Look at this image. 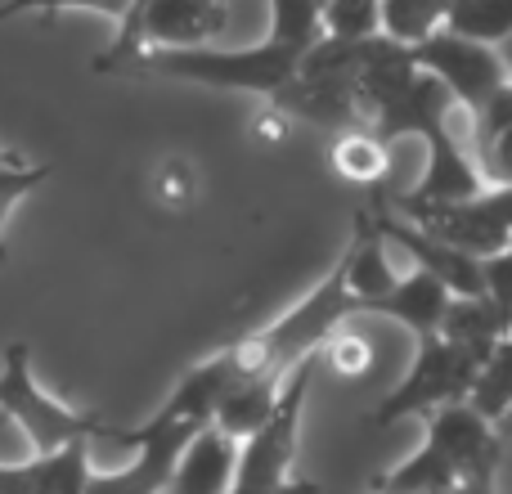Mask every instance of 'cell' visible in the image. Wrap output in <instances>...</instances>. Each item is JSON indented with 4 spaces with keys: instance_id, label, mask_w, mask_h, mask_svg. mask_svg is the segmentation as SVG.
Returning a JSON list of instances; mask_svg holds the SVG:
<instances>
[{
    "instance_id": "6da1fadb",
    "label": "cell",
    "mask_w": 512,
    "mask_h": 494,
    "mask_svg": "<svg viewBox=\"0 0 512 494\" xmlns=\"http://www.w3.org/2000/svg\"><path fill=\"white\" fill-rule=\"evenodd\" d=\"M499 459L495 423L481 418L468 400H454L427 414L423 450L405 459L391 477L378 481V494H436L454 486H486Z\"/></svg>"
},
{
    "instance_id": "7a4b0ae2",
    "label": "cell",
    "mask_w": 512,
    "mask_h": 494,
    "mask_svg": "<svg viewBox=\"0 0 512 494\" xmlns=\"http://www.w3.org/2000/svg\"><path fill=\"white\" fill-rule=\"evenodd\" d=\"M297 45L279 41L265 32L256 45H185V50H149L131 63L135 72H153V77H176L194 81V86H216V90H243V95L274 99L301 68Z\"/></svg>"
},
{
    "instance_id": "3957f363",
    "label": "cell",
    "mask_w": 512,
    "mask_h": 494,
    "mask_svg": "<svg viewBox=\"0 0 512 494\" xmlns=\"http://www.w3.org/2000/svg\"><path fill=\"white\" fill-rule=\"evenodd\" d=\"M351 315H355V301L346 292L342 265H333L288 315H279L274 324L256 328L248 337H239V355L248 364V378L252 373H292L310 355H319V346Z\"/></svg>"
},
{
    "instance_id": "277c9868",
    "label": "cell",
    "mask_w": 512,
    "mask_h": 494,
    "mask_svg": "<svg viewBox=\"0 0 512 494\" xmlns=\"http://www.w3.org/2000/svg\"><path fill=\"white\" fill-rule=\"evenodd\" d=\"M230 32L225 0H135L117 18V36L95 59V72L131 68L149 50H185V45H216Z\"/></svg>"
},
{
    "instance_id": "5b68a950",
    "label": "cell",
    "mask_w": 512,
    "mask_h": 494,
    "mask_svg": "<svg viewBox=\"0 0 512 494\" xmlns=\"http://www.w3.org/2000/svg\"><path fill=\"white\" fill-rule=\"evenodd\" d=\"M0 414L9 423L23 427V436L32 441L36 454H54L63 445L81 441V436H113V427L99 414L72 409L63 400H54L50 391L36 382L32 373V346L27 342H9L0 355Z\"/></svg>"
},
{
    "instance_id": "8992f818",
    "label": "cell",
    "mask_w": 512,
    "mask_h": 494,
    "mask_svg": "<svg viewBox=\"0 0 512 494\" xmlns=\"http://www.w3.org/2000/svg\"><path fill=\"white\" fill-rule=\"evenodd\" d=\"M477 369H481L477 355H468L463 346H454L450 337H441V333L423 337L414 364H409V373L396 382V391H387V400L373 409V423L387 427V423H400V418H414V414L427 418L441 405L468 400Z\"/></svg>"
},
{
    "instance_id": "52a82bcc",
    "label": "cell",
    "mask_w": 512,
    "mask_h": 494,
    "mask_svg": "<svg viewBox=\"0 0 512 494\" xmlns=\"http://www.w3.org/2000/svg\"><path fill=\"white\" fill-rule=\"evenodd\" d=\"M414 54H418L427 77L441 81L445 95L454 99V108L468 117L481 113V108L490 104V95L512 81L499 45L468 41V36L450 32V27H436L432 36H423V41L414 45Z\"/></svg>"
},
{
    "instance_id": "ba28073f",
    "label": "cell",
    "mask_w": 512,
    "mask_h": 494,
    "mask_svg": "<svg viewBox=\"0 0 512 494\" xmlns=\"http://www.w3.org/2000/svg\"><path fill=\"white\" fill-rule=\"evenodd\" d=\"M405 221L432 230L436 239L463 247L472 256H495L512 247V180H486L472 198L445 207H427Z\"/></svg>"
},
{
    "instance_id": "9c48e42d",
    "label": "cell",
    "mask_w": 512,
    "mask_h": 494,
    "mask_svg": "<svg viewBox=\"0 0 512 494\" xmlns=\"http://www.w3.org/2000/svg\"><path fill=\"white\" fill-rule=\"evenodd\" d=\"M239 450L243 441L230 436L225 427H198L180 450L167 494H230L234 472H239Z\"/></svg>"
},
{
    "instance_id": "30bf717a",
    "label": "cell",
    "mask_w": 512,
    "mask_h": 494,
    "mask_svg": "<svg viewBox=\"0 0 512 494\" xmlns=\"http://www.w3.org/2000/svg\"><path fill=\"white\" fill-rule=\"evenodd\" d=\"M337 265H342L346 292H351V301H355V315L378 306V301L400 283V274H405L391 265V239L382 234L378 216H369V212L360 216V230H355L351 247H346V256Z\"/></svg>"
},
{
    "instance_id": "8fae6325",
    "label": "cell",
    "mask_w": 512,
    "mask_h": 494,
    "mask_svg": "<svg viewBox=\"0 0 512 494\" xmlns=\"http://www.w3.org/2000/svg\"><path fill=\"white\" fill-rule=\"evenodd\" d=\"M450 301H454V292L445 288L436 274H427V270H418V265H414V270L400 274V283L378 301V306L369 310V315L396 319L400 328H409V333L423 342V337H436V333H441Z\"/></svg>"
},
{
    "instance_id": "7c38bea8",
    "label": "cell",
    "mask_w": 512,
    "mask_h": 494,
    "mask_svg": "<svg viewBox=\"0 0 512 494\" xmlns=\"http://www.w3.org/2000/svg\"><path fill=\"white\" fill-rule=\"evenodd\" d=\"M328 167L337 180L360 189H382L391 176V140L378 135L373 126H346L333 135V149H328Z\"/></svg>"
},
{
    "instance_id": "4fadbf2b",
    "label": "cell",
    "mask_w": 512,
    "mask_h": 494,
    "mask_svg": "<svg viewBox=\"0 0 512 494\" xmlns=\"http://www.w3.org/2000/svg\"><path fill=\"white\" fill-rule=\"evenodd\" d=\"M504 333H512V328L504 324V315H499L486 297H454L450 310H445V324H441V337H450L454 346H463V351L477 355V360H486Z\"/></svg>"
},
{
    "instance_id": "5bb4252c",
    "label": "cell",
    "mask_w": 512,
    "mask_h": 494,
    "mask_svg": "<svg viewBox=\"0 0 512 494\" xmlns=\"http://www.w3.org/2000/svg\"><path fill=\"white\" fill-rule=\"evenodd\" d=\"M149 198L158 212L167 216H189L203 198V171L189 153H167V158L153 162L149 171Z\"/></svg>"
},
{
    "instance_id": "9a60e30c",
    "label": "cell",
    "mask_w": 512,
    "mask_h": 494,
    "mask_svg": "<svg viewBox=\"0 0 512 494\" xmlns=\"http://www.w3.org/2000/svg\"><path fill=\"white\" fill-rule=\"evenodd\" d=\"M468 405L477 409L481 418H490L495 427L512 418V333L499 337V346L481 360L477 378H472V391H468Z\"/></svg>"
},
{
    "instance_id": "2e32d148",
    "label": "cell",
    "mask_w": 512,
    "mask_h": 494,
    "mask_svg": "<svg viewBox=\"0 0 512 494\" xmlns=\"http://www.w3.org/2000/svg\"><path fill=\"white\" fill-rule=\"evenodd\" d=\"M445 27L481 45L512 41V0H450Z\"/></svg>"
},
{
    "instance_id": "e0dca14e",
    "label": "cell",
    "mask_w": 512,
    "mask_h": 494,
    "mask_svg": "<svg viewBox=\"0 0 512 494\" xmlns=\"http://www.w3.org/2000/svg\"><path fill=\"white\" fill-rule=\"evenodd\" d=\"M445 9L450 0H382V32L405 45H418L436 27H445Z\"/></svg>"
},
{
    "instance_id": "ac0fdd59",
    "label": "cell",
    "mask_w": 512,
    "mask_h": 494,
    "mask_svg": "<svg viewBox=\"0 0 512 494\" xmlns=\"http://www.w3.org/2000/svg\"><path fill=\"white\" fill-rule=\"evenodd\" d=\"M50 180V167L45 162H23L14 153H0V265L9 261V247H5V221L36 185Z\"/></svg>"
},
{
    "instance_id": "d6986e66",
    "label": "cell",
    "mask_w": 512,
    "mask_h": 494,
    "mask_svg": "<svg viewBox=\"0 0 512 494\" xmlns=\"http://www.w3.org/2000/svg\"><path fill=\"white\" fill-rule=\"evenodd\" d=\"M382 32V0H324V36L369 41Z\"/></svg>"
},
{
    "instance_id": "ffe728a7",
    "label": "cell",
    "mask_w": 512,
    "mask_h": 494,
    "mask_svg": "<svg viewBox=\"0 0 512 494\" xmlns=\"http://www.w3.org/2000/svg\"><path fill=\"white\" fill-rule=\"evenodd\" d=\"M319 360H324L337 378H364V373L373 369V360H378V351H373V342L364 333L337 328V333L319 346Z\"/></svg>"
},
{
    "instance_id": "44dd1931",
    "label": "cell",
    "mask_w": 512,
    "mask_h": 494,
    "mask_svg": "<svg viewBox=\"0 0 512 494\" xmlns=\"http://www.w3.org/2000/svg\"><path fill=\"white\" fill-rule=\"evenodd\" d=\"M481 297L504 315V324L512 328V247L495 256H481Z\"/></svg>"
},
{
    "instance_id": "7402d4cb",
    "label": "cell",
    "mask_w": 512,
    "mask_h": 494,
    "mask_svg": "<svg viewBox=\"0 0 512 494\" xmlns=\"http://www.w3.org/2000/svg\"><path fill=\"white\" fill-rule=\"evenodd\" d=\"M472 153H477L486 180H512V126L499 135H490V140L472 144Z\"/></svg>"
},
{
    "instance_id": "603a6c76",
    "label": "cell",
    "mask_w": 512,
    "mask_h": 494,
    "mask_svg": "<svg viewBox=\"0 0 512 494\" xmlns=\"http://www.w3.org/2000/svg\"><path fill=\"white\" fill-rule=\"evenodd\" d=\"M288 131H292V117L283 113L279 104H270L265 113H256V122H252V140L265 144V149H270V144H283Z\"/></svg>"
},
{
    "instance_id": "cb8c5ba5",
    "label": "cell",
    "mask_w": 512,
    "mask_h": 494,
    "mask_svg": "<svg viewBox=\"0 0 512 494\" xmlns=\"http://www.w3.org/2000/svg\"><path fill=\"white\" fill-rule=\"evenodd\" d=\"M436 494H495V490L486 481V486H454V490H436Z\"/></svg>"
},
{
    "instance_id": "d4e9b609",
    "label": "cell",
    "mask_w": 512,
    "mask_h": 494,
    "mask_svg": "<svg viewBox=\"0 0 512 494\" xmlns=\"http://www.w3.org/2000/svg\"><path fill=\"white\" fill-rule=\"evenodd\" d=\"M499 50H504V63H508V77H512V41H504V45H499Z\"/></svg>"
},
{
    "instance_id": "484cf974",
    "label": "cell",
    "mask_w": 512,
    "mask_h": 494,
    "mask_svg": "<svg viewBox=\"0 0 512 494\" xmlns=\"http://www.w3.org/2000/svg\"><path fill=\"white\" fill-rule=\"evenodd\" d=\"M315 5H319V9H324V0H315Z\"/></svg>"
}]
</instances>
